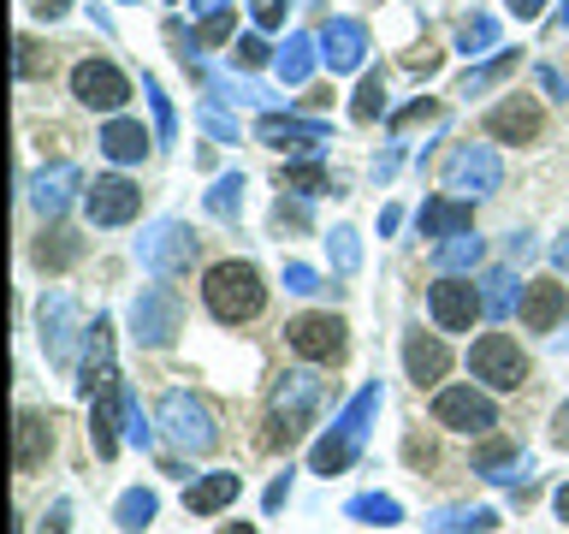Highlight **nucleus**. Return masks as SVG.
<instances>
[{
	"label": "nucleus",
	"mask_w": 569,
	"mask_h": 534,
	"mask_svg": "<svg viewBox=\"0 0 569 534\" xmlns=\"http://www.w3.org/2000/svg\"><path fill=\"white\" fill-rule=\"evenodd\" d=\"M273 220H279V226H291V231H302V226H309V214H302V202H284V196H279Z\"/></svg>",
	"instance_id": "obj_37"
},
{
	"label": "nucleus",
	"mask_w": 569,
	"mask_h": 534,
	"mask_svg": "<svg viewBox=\"0 0 569 534\" xmlns=\"http://www.w3.org/2000/svg\"><path fill=\"white\" fill-rule=\"evenodd\" d=\"M540 7H546V0H510L516 18H540Z\"/></svg>",
	"instance_id": "obj_43"
},
{
	"label": "nucleus",
	"mask_w": 569,
	"mask_h": 534,
	"mask_svg": "<svg viewBox=\"0 0 569 534\" xmlns=\"http://www.w3.org/2000/svg\"><path fill=\"white\" fill-rule=\"evenodd\" d=\"M480 309H487V297L475 291V279H457V274H445V279L433 285V320H439L445 333H469Z\"/></svg>",
	"instance_id": "obj_8"
},
{
	"label": "nucleus",
	"mask_w": 569,
	"mask_h": 534,
	"mask_svg": "<svg viewBox=\"0 0 569 534\" xmlns=\"http://www.w3.org/2000/svg\"><path fill=\"white\" fill-rule=\"evenodd\" d=\"M226 534H256V528H249V523H231V528H226Z\"/></svg>",
	"instance_id": "obj_48"
},
{
	"label": "nucleus",
	"mask_w": 569,
	"mask_h": 534,
	"mask_svg": "<svg viewBox=\"0 0 569 534\" xmlns=\"http://www.w3.org/2000/svg\"><path fill=\"white\" fill-rule=\"evenodd\" d=\"M380 107H386L380 71H368V78H362V89H356V101H350V113H356V119H380Z\"/></svg>",
	"instance_id": "obj_27"
},
{
	"label": "nucleus",
	"mask_w": 569,
	"mask_h": 534,
	"mask_svg": "<svg viewBox=\"0 0 569 534\" xmlns=\"http://www.w3.org/2000/svg\"><path fill=\"white\" fill-rule=\"evenodd\" d=\"M498 178H505V172H498V155L487 149V142H457L451 160H445V190L462 196V202L498 190Z\"/></svg>",
	"instance_id": "obj_3"
},
{
	"label": "nucleus",
	"mask_w": 569,
	"mask_h": 534,
	"mask_svg": "<svg viewBox=\"0 0 569 534\" xmlns=\"http://www.w3.org/2000/svg\"><path fill=\"white\" fill-rule=\"evenodd\" d=\"M71 96L83 107H96V113H119V107L131 101V78H124L113 60H78L71 66Z\"/></svg>",
	"instance_id": "obj_4"
},
{
	"label": "nucleus",
	"mask_w": 569,
	"mask_h": 534,
	"mask_svg": "<svg viewBox=\"0 0 569 534\" xmlns=\"http://www.w3.org/2000/svg\"><path fill=\"white\" fill-rule=\"evenodd\" d=\"M48 452H53L48 422L36 416V409H24V416H18V475H36L48 463Z\"/></svg>",
	"instance_id": "obj_19"
},
{
	"label": "nucleus",
	"mask_w": 569,
	"mask_h": 534,
	"mask_svg": "<svg viewBox=\"0 0 569 534\" xmlns=\"http://www.w3.org/2000/svg\"><path fill=\"white\" fill-rule=\"evenodd\" d=\"M101 149L113 155V160H142V155H149V131H142L137 119H113L101 131Z\"/></svg>",
	"instance_id": "obj_21"
},
{
	"label": "nucleus",
	"mask_w": 569,
	"mask_h": 534,
	"mask_svg": "<svg viewBox=\"0 0 569 534\" xmlns=\"http://www.w3.org/2000/svg\"><path fill=\"white\" fill-rule=\"evenodd\" d=\"M284 190H302V196H315V190H327V172H320L315 160H302V167H284Z\"/></svg>",
	"instance_id": "obj_30"
},
{
	"label": "nucleus",
	"mask_w": 569,
	"mask_h": 534,
	"mask_svg": "<svg viewBox=\"0 0 569 534\" xmlns=\"http://www.w3.org/2000/svg\"><path fill=\"white\" fill-rule=\"evenodd\" d=\"M256 137L261 142H273V149H315V142H327V125H315V119H279V113H267L256 125Z\"/></svg>",
	"instance_id": "obj_17"
},
{
	"label": "nucleus",
	"mask_w": 569,
	"mask_h": 534,
	"mask_svg": "<svg viewBox=\"0 0 569 534\" xmlns=\"http://www.w3.org/2000/svg\"><path fill=\"white\" fill-rule=\"evenodd\" d=\"M546 131V113H540V101L533 96H505L487 113V137L492 142H533Z\"/></svg>",
	"instance_id": "obj_10"
},
{
	"label": "nucleus",
	"mask_w": 569,
	"mask_h": 534,
	"mask_svg": "<svg viewBox=\"0 0 569 534\" xmlns=\"http://www.w3.org/2000/svg\"><path fill=\"white\" fill-rule=\"evenodd\" d=\"M368 53V30L356 24V18H332L327 36H320V60H327L332 71H356Z\"/></svg>",
	"instance_id": "obj_15"
},
{
	"label": "nucleus",
	"mask_w": 569,
	"mask_h": 534,
	"mask_svg": "<svg viewBox=\"0 0 569 534\" xmlns=\"http://www.w3.org/2000/svg\"><path fill=\"white\" fill-rule=\"evenodd\" d=\"M551 256H558V267H563V274H569V231H563L558 244H551Z\"/></svg>",
	"instance_id": "obj_44"
},
{
	"label": "nucleus",
	"mask_w": 569,
	"mask_h": 534,
	"mask_svg": "<svg viewBox=\"0 0 569 534\" xmlns=\"http://www.w3.org/2000/svg\"><path fill=\"white\" fill-rule=\"evenodd\" d=\"M226 30H231V12L220 7V12H208V18H202V30H196V42H220Z\"/></svg>",
	"instance_id": "obj_35"
},
{
	"label": "nucleus",
	"mask_w": 569,
	"mask_h": 534,
	"mask_svg": "<svg viewBox=\"0 0 569 534\" xmlns=\"http://www.w3.org/2000/svg\"><path fill=\"white\" fill-rule=\"evenodd\" d=\"M475 226V208L462 202V196H433V202L421 208V231L427 238H457V231Z\"/></svg>",
	"instance_id": "obj_18"
},
{
	"label": "nucleus",
	"mask_w": 569,
	"mask_h": 534,
	"mask_svg": "<svg viewBox=\"0 0 569 534\" xmlns=\"http://www.w3.org/2000/svg\"><path fill=\"white\" fill-rule=\"evenodd\" d=\"M309 71H315V42H309V36H291L284 53H279V78L284 83H302Z\"/></svg>",
	"instance_id": "obj_23"
},
{
	"label": "nucleus",
	"mask_w": 569,
	"mask_h": 534,
	"mask_svg": "<svg viewBox=\"0 0 569 534\" xmlns=\"http://www.w3.org/2000/svg\"><path fill=\"white\" fill-rule=\"evenodd\" d=\"M83 208H89V220H96V226H124L142 208V190L131 185V178H96L89 196H83Z\"/></svg>",
	"instance_id": "obj_12"
},
{
	"label": "nucleus",
	"mask_w": 569,
	"mask_h": 534,
	"mask_svg": "<svg viewBox=\"0 0 569 534\" xmlns=\"http://www.w3.org/2000/svg\"><path fill=\"white\" fill-rule=\"evenodd\" d=\"M492 36H498V24L475 12L469 24H462V53H487V48H492Z\"/></svg>",
	"instance_id": "obj_31"
},
{
	"label": "nucleus",
	"mask_w": 569,
	"mask_h": 534,
	"mask_svg": "<svg viewBox=\"0 0 569 534\" xmlns=\"http://www.w3.org/2000/svg\"><path fill=\"white\" fill-rule=\"evenodd\" d=\"M231 60H238L243 71H256V66H267V42L261 36H243V42H231Z\"/></svg>",
	"instance_id": "obj_33"
},
{
	"label": "nucleus",
	"mask_w": 569,
	"mask_h": 534,
	"mask_svg": "<svg viewBox=\"0 0 569 534\" xmlns=\"http://www.w3.org/2000/svg\"><path fill=\"white\" fill-rule=\"evenodd\" d=\"M433 416H439V427H457V434H492V427H498L492 404L480 398L475 386H439Z\"/></svg>",
	"instance_id": "obj_6"
},
{
	"label": "nucleus",
	"mask_w": 569,
	"mask_h": 534,
	"mask_svg": "<svg viewBox=\"0 0 569 534\" xmlns=\"http://www.w3.org/2000/svg\"><path fill=\"white\" fill-rule=\"evenodd\" d=\"M475 261H480V238H475V231H457V238L439 244V267H445V274H451V267H475Z\"/></svg>",
	"instance_id": "obj_26"
},
{
	"label": "nucleus",
	"mask_w": 569,
	"mask_h": 534,
	"mask_svg": "<svg viewBox=\"0 0 569 534\" xmlns=\"http://www.w3.org/2000/svg\"><path fill=\"white\" fill-rule=\"evenodd\" d=\"M30 7H36V18H60L66 0H30Z\"/></svg>",
	"instance_id": "obj_42"
},
{
	"label": "nucleus",
	"mask_w": 569,
	"mask_h": 534,
	"mask_svg": "<svg viewBox=\"0 0 569 534\" xmlns=\"http://www.w3.org/2000/svg\"><path fill=\"white\" fill-rule=\"evenodd\" d=\"M231 498H238V475H208V481H196V487L184 493V511L208 516V511L231 505Z\"/></svg>",
	"instance_id": "obj_22"
},
{
	"label": "nucleus",
	"mask_w": 569,
	"mask_h": 534,
	"mask_svg": "<svg viewBox=\"0 0 569 534\" xmlns=\"http://www.w3.org/2000/svg\"><path fill=\"white\" fill-rule=\"evenodd\" d=\"M403 363H409V380H416V386H439L445 368H451V350H445L439 338H427V333H409Z\"/></svg>",
	"instance_id": "obj_16"
},
{
	"label": "nucleus",
	"mask_w": 569,
	"mask_h": 534,
	"mask_svg": "<svg viewBox=\"0 0 569 534\" xmlns=\"http://www.w3.org/2000/svg\"><path fill=\"white\" fill-rule=\"evenodd\" d=\"M202 119H208V131H213V137H226V142H231V137H238V125H231L226 113H213V107H208V113H202Z\"/></svg>",
	"instance_id": "obj_40"
},
{
	"label": "nucleus",
	"mask_w": 569,
	"mask_h": 534,
	"mask_svg": "<svg viewBox=\"0 0 569 534\" xmlns=\"http://www.w3.org/2000/svg\"><path fill=\"white\" fill-rule=\"evenodd\" d=\"M315 404H320V380H315V374H284L279 409H273V439H267V445H291L302 434V422H309Z\"/></svg>",
	"instance_id": "obj_5"
},
{
	"label": "nucleus",
	"mask_w": 569,
	"mask_h": 534,
	"mask_svg": "<svg viewBox=\"0 0 569 534\" xmlns=\"http://www.w3.org/2000/svg\"><path fill=\"white\" fill-rule=\"evenodd\" d=\"M516 309H522V327H528V333L563 327V320H569V285H563V279H528Z\"/></svg>",
	"instance_id": "obj_9"
},
{
	"label": "nucleus",
	"mask_w": 569,
	"mask_h": 534,
	"mask_svg": "<svg viewBox=\"0 0 569 534\" xmlns=\"http://www.w3.org/2000/svg\"><path fill=\"white\" fill-rule=\"evenodd\" d=\"M208 208L220 214V220H231V214L243 208V178H220V185L208 190Z\"/></svg>",
	"instance_id": "obj_29"
},
{
	"label": "nucleus",
	"mask_w": 569,
	"mask_h": 534,
	"mask_svg": "<svg viewBox=\"0 0 569 534\" xmlns=\"http://www.w3.org/2000/svg\"><path fill=\"white\" fill-rule=\"evenodd\" d=\"M516 71V53H498V60H487V66H475L469 78H462V96H480V89H492V83H505Z\"/></svg>",
	"instance_id": "obj_25"
},
{
	"label": "nucleus",
	"mask_w": 569,
	"mask_h": 534,
	"mask_svg": "<svg viewBox=\"0 0 569 534\" xmlns=\"http://www.w3.org/2000/svg\"><path fill=\"white\" fill-rule=\"evenodd\" d=\"M284 333H291V350L309 356V363H338V356H345V345H350V338H345V320H338V315H297Z\"/></svg>",
	"instance_id": "obj_7"
},
{
	"label": "nucleus",
	"mask_w": 569,
	"mask_h": 534,
	"mask_svg": "<svg viewBox=\"0 0 569 534\" xmlns=\"http://www.w3.org/2000/svg\"><path fill=\"white\" fill-rule=\"evenodd\" d=\"M18 71H24V78H42V53H36V42H18Z\"/></svg>",
	"instance_id": "obj_38"
},
{
	"label": "nucleus",
	"mask_w": 569,
	"mask_h": 534,
	"mask_svg": "<svg viewBox=\"0 0 569 534\" xmlns=\"http://www.w3.org/2000/svg\"><path fill=\"white\" fill-rule=\"evenodd\" d=\"M42 534H66V511H53V516H48V528H42Z\"/></svg>",
	"instance_id": "obj_46"
},
{
	"label": "nucleus",
	"mask_w": 569,
	"mask_h": 534,
	"mask_svg": "<svg viewBox=\"0 0 569 534\" xmlns=\"http://www.w3.org/2000/svg\"><path fill=\"white\" fill-rule=\"evenodd\" d=\"M149 516H154V498H149V493H131V498L119 505V523H124V528H142Z\"/></svg>",
	"instance_id": "obj_32"
},
{
	"label": "nucleus",
	"mask_w": 569,
	"mask_h": 534,
	"mask_svg": "<svg viewBox=\"0 0 569 534\" xmlns=\"http://www.w3.org/2000/svg\"><path fill=\"white\" fill-rule=\"evenodd\" d=\"M558 516H563V523H569V487L558 493Z\"/></svg>",
	"instance_id": "obj_47"
},
{
	"label": "nucleus",
	"mask_w": 569,
	"mask_h": 534,
	"mask_svg": "<svg viewBox=\"0 0 569 534\" xmlns=\"http://www.w3.org/2000/svg\"><path fill=\"white\" fill-rule=\"evenodd\" d=\"M551 434H558V445H569V404L558 409V427H551Z\"/></svg>",
	"instance_id": "obj_45"
},
{
	"label": "nucleus",
	"mask_w": 569,
	"mask_h": 534,
	"mask_svg": "<svg viewBox=\"0 0 569 534\" xmlns=\"http://www.w3.org/2000/svg\"><path fill=\"white\" fill-rule=\"evenodd\" d=\"M284 7H291V0H249V12H256L261 30H279L284 24Z\"/></svg>",
	"instance_id": "obj_34"
},
{
	"label": "nucleus",
	"mask_w": 569,
	"mask_h": 534,
	"mask_svg": "<svg viewBox=\"0 0 569 534\" xmlns=\"http://www.w3.org/2000/svg\"><path fill=\"white\" fill-rule=\"evenodd\" d=\"M36 261H42V267H71V261H78V238H71L66 226L42 231V244H36Z\"/></svg>",
	"instance_id": "obj_24"
},
{
	"label": "nucleus",
	"mask_w": 569,
	"mask_h": 534,
	"mask_svg": "<svg viewBox=\"0 0 569 534\" xmlns=\"http://www.w3.org/2000/svg\"><path fill=\"white\" fill-rule=\"evenodd\" d=\"M498 516L492 511H451L445 523H433V534H480V528H492Z\"/></svg>",
	"instance_id": "obj_28"
},
{
	"label": "nucleus",
	"mask_w": 569,
	"mask_h": 534,
	"mask_svg": "<svg viewBox=\"0 0 569 534\" xmlns=\"http://www.w3.org/2000/svg\"><path fill=\"white\" fill-rule=\"evenodd\" d=\"M71 190H78V167H53V172L36 178V190H30V196H36V208H42L48 220H53V214L71 202Z\"/></svg>",
	"instance_id": "obj_20"
},
{
	"label": "nucleus",
	"mask_w": 569,
	"mask_h": 534,
	"mask_svg": "<svg viewBox=\"0 0 569 534\" xmlns=\"http://www.w3.org/2000/svg\"><path fill=\"white\" fill-rule=\"evenodd\" d=\"M202 303H208L213 320L238 327V320H256L267 309V285L249 261H220V267H208V279H202Z\"/></svg>",
	"instance_id": "obj_1"
},
{
	"label": "nucleus",
	"mask_w": 569,
	"mask_h": 534,
	"mask_svg": "<svg viewBox=\"0 0 569 534\" xmlns=\"http://www.w3.org/2000/svg\"><path fill=\"white\" fill-rule=\"evenodd\" d=\"M142 261H149L154 274H178V267H190L196 261V231L178 226V220L154 226L149 238H142Z\"/></svg>",
	"instance_id": "obj_13"
},
{
	"label": "nucleus",
	"mask_w": 569,
	"mask_h": 534,
	"mask_svg": "<svg viewBox=\"0 0 569 534\" xmlns=\"http://www.w3.org/2000/svg\"><path fill=\"white\" fill-rule=\"evenodd\" d=\"M284 279H291V291H315V274H309V267H284Z\"/></svg>",
	"instance_id": "obj_41"
},
{
	"label": "nucleus",
	"mask_w": 569,
	"mask_h": 534,
	"mask_svg": "<svg viewBox=\"0 0 569 534\" xmlns=\"http://www.w3.org/2000/svg\"><path fill=\"white\" fill-rule=\"evenodd\" d=\"M160 422H167V434L184 445V452H213V422H208V409L184 398V392H172L167 404H160Z\"/></svg>",
	"instance_id": "obj_11"
},
{
	"label": "nucleus",
	"mask_w": 569,
	"mask_h": 534,
	"mask_svg": "<svg viewBox=\"0 0 569 534\" xmlns=\"http://www.w3.org/2000/svg\"><path fill=\"white\" fill-rule=\"evenodd\" d=\"M421 119H439V101H416V107H403L391 125H421Z\"/></svg>",
	"instance_id": "obj_39"
},
{
	"label": "nucleus",
	"mask_w": 569,
	"mask_h": 534,
	"mask_svg": "<svg viewBox=\"0 0 569 534\" xmlns=\"http://www.w3.org/2000/svg\"><path fill=\"white\" fill-rule=\"evenodd\" d=\"M332 261L338 267H356V231H332Z\"/></svg>",
	"instance_id": "obj_36"
},
{
	"label": "nucleus",
	"mask_w": 569,
	"mask_h": 534,
	"mask_svg": "<svg viewBox=\"0 0 569 534\" xmlns=\"http://www.w3.org/2000/svg\"><path fill=\"white\" fill-rule=\"evenodd\" d=\"M469 368H475V380H487L492 392H522V380H528V356L510 333H480L475 350H469Z\"/></svg>",
	"instance_id": "obj_2"
},
{
	"label": "nucleus",
	"mask_w": 569,
	"mask_h": 534,
	"mask_svg": "<svg viewBox=\"0 0 569 534\" xmlns=\"http://www.w3.org/2000/svg\"><path fill=\"white\" fill-rule=\"evenodd\" d=\"M172 333H178V291L154 285V291L137 297V338L142 345H167Z\"/></svg>",
	"instance_id": "obj_14"
}]
</instances>
